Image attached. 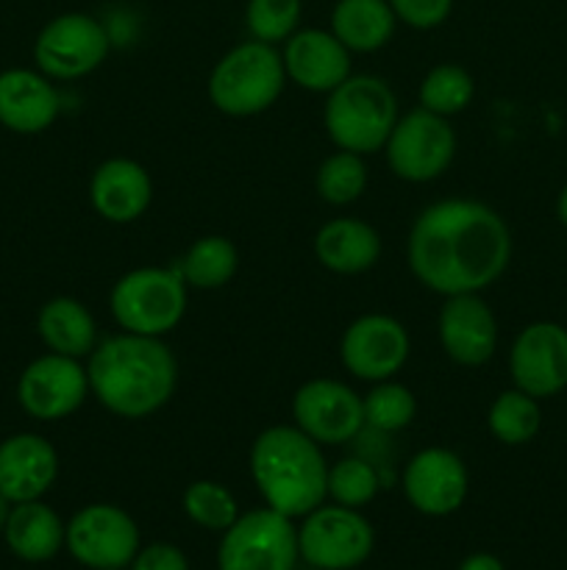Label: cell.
<instances>
[{
    "instance_id": "obj_8",
    "label": "cell",
    "mask_w": 567,
    "mask_h": 570,
    "mask_svg": "<svg viewBox=\"0 0 567 570\" xmlns=\"http://www.w3.org/2000/svg\"><path fill=\"white\" fill-rule=\"evenodd\" d=\"M298 549L300 560L309 568L354 570L370 560L376 529L359 510L326 501L300 518Z\"/></svg>"
},
{
    "instance_id": "obj_13",
    "label": "cell",
    "mask_w": 567,
    "mask_h": 570,
    "mask_svg": "<svg viewBox=\"0 0 567 570\" xmlns=\"http://www.w3.org/2000/svg\"><path fill=\"white\" fill-rule=\"evenodd\" d=\"M292 423L322 449L350 443L365 429L361 395L339 379H309L292 395Z\"/></svg>"
},
{
    "instance_id": "obj_35",
    "label": "cell",
    "mask_w": 567,
    "mask_h": 570,
    "mask_svg": "<svg viewBox=\"0 0 567 570\" xmlns=\"http://www.w3.org/2000/svg\"><path fill=\"white\" fill-rule=\"evenodd\" d=\"M131 570H189V560L178 546L150 543L142 546L128 566Z\"/></svg>"
},
{
    "instance_id": "obj_25",
    "label": "cell",
    "mask_w": 567,
    "mask_h": 570,
    "mask_svg": "<svg viewBox=\"0 0 567 570\" xmlns=\"http://www.w3.org/2000/svg\"><path fill=\"white\" fill-rule=\"evenodd\" d=\"M392 6L387 0H337L331 11V33L350 53H376L395 37Z\"/></svg>"
},
{
    "instance_id": "obj_22",
    "label": "cell",
    "mask_w": 567,
    "mask_h": 570,
    "mask_svg": "<svg viewBox=\"0 0 567 570\" xmlns=\"http://www.w3.org/2000/svg\"><path fill=\"white\" fill-rule=\"evenodd\" d=\"M381 234L361 217H334L315 234V256L337 276H361L381 259Z\"/></svg>"
},
{
    "instance_id": "obj_16",
    "label": "cell",
    "mask_w": 567,
    "mask_h": 570,
    "mask_svg": "<svg viewBox=\"0 0 567 570\" xmlns=\"http://www.w3.org/2000/svg\"><path fill=\"white\" fill-rule=\"evenodd\" d=\"M509 373L517 390L531 399H554L567 387V328L537 321L520 328L509 348Z\"/></svg>"
},
{
    "instance_id": "obj_12",
    "label": "cell",
    "mask_w": 567,
    "mask_h": 570,
    "mask_svg": "<svg viewBox=\"0 0 567 570\" xmlns=\"http://www.w3.org/2000/svg\"><path fill=\"white\" fill-rule=\"evenodd\" d=\"M89 376L83 360L61 354H42L28 362L17 379V401L22 412L42 423L76 415L89 399Z\"/></svg>"
},
{
    "instance_id": "obj_31",
    "label": "cell",
    "mask_w": 567,
    "mask_h": 570,
    "mask_svg": "<svg viewBox=\"0 0 567 570\" xmlns=\"http://www.w3.org/2000/svg\"><path fill=\"white\" fill-rule=\"evenodd\" d=\"M181 507L183 515L206 532L222 534L239 518V504L233 493L215 479H198V482L189 484L183 490Z\"/></svg>"
},
{
    "instance_id": "obj_15",
    "label": "cell",
    "mask_w": 567,
    "mask_h": 570,
    "mask_svg": "<svg viewBox=\"0 0 567 570\" xmlns=\"http://www.w3.org/2000/svg\"><path fill=\"white\" fill-rule=\"evenodd\" d=\"M400 484L411 510L426 518H448L465 507L470 473L456 451L431 445L406 462Z\"/></svg>"
},
{
    "instance_id": "obj_27",
    "label": "cell",
    "mask_w": 567,
    "mask_h": 570,
    "mask_svg": "<svg viewBox=\"0 0 567 570\" xmlns=\"http://www.w3.org/2000/svg\"><path fill=\"white\" fill-rule=\"evenodd\" d=\"M543 426V410L539 401L531 399L523 390L511 387L495 395L487 412V429L498 443L504 445H526L537 438Z\"/></svg>"
},
{
    "instance_id": "obj_34",
    "label": "cell",
    "mask_w": 567,
    "mask_h": 570,
    "mask_svg": "<svg viewBox=\"0 0 567 570\" xmlns=\"http://www.w3.org/2000/svg\"><path fill=\"white\" fill-rule=\"evenodd\" d=\"M387 3L392 6L398 22L417 31L439 28L454 11V0H387Z\"/></svg>"
},
{
    "instance_id": "obj_38",
    "label": "cell",
    "mask_w": 567,
    "mask_h": 570,
    "mask_svg": "<svg viewBox=\"0 0 567 570\" xmlns=\"http://www.w3.org/2000/svg\"><path fill=\"white\" fill-rule=\"evenodd\" d=\"M11 507H14V504H11V501L6 499L3 493H0V532H3V529H6V521H9V512H11Z\"/></svg>"
},
{
    "instance_id": "obj_18",
    "label": "cell",
    "mask_w": 567,
    "mask_h": 570,
    "mask_svg": "<svg viewBox=\"0 0 567 570\" xmlns=\"http://www.w3.org/2000/svg\"><path fill=\"white\" fill-rule=\"evenodd\" d=\"M350 56L331 28H298L281 50L287 81L315 95H328L350 76Z\"/></svg>"
},
{
    "instance_id": "obj_4",
    "label": "cell",
    "mask_w": 567,
    "mask_h": 570,
    "mask_svg": "<svg viewBox=\"0 0 567 570\" xmlns=\"http://www.w3.org/2000/svg\"><path fill=\"white\" fill-rule=\"evenodd\" d=\"M398 117V95L381 76L350 72L326 95L322 126L334 148L370 156L384 150Z\"/></svg>"
},
{
    "instance_id": "obj_5",
    "label": "cell",
    "mask_w": 567,
    "mask_h": 570,
    "mask_svg": "<svg viewBox=\"0 0 567 570\" xmlns=\"http://www.w3.org/2000/svg\"><path fill=\"white\" fill-rule=\"evenodd\" d=\"M287 83L281 50L276 45L248 39L233 45L211 67L206 95L220 115L245 120L272 109Z\"/></svg>"
},
{
    "instance_id": "obj_14",
    "label": "cell",
    "mask_w": 567,
    "mask_h": 570,
    "mask_svg": "<svg viewBox=\"0 0 567 570\" xmlns=\"http://www.w3.org/2000/svg\"><path fill=\"white\" fill-rule=\"evenodd\" d=\"M411 351L409 332L404 323L384 312H367L359 315L339 340V360L350 376L361 382H384L395 379L406 365Z\"/></svg>"
},
{
    "instance_id": "obj_36",
    "label": "cell",
    "mask_w": 567,
    "mask_h": 570,
    "mask_svg": "<svg viewBox=\"0 0 567 570\" xmlns=\"http://www.w3.org/2000/svg\"><path fill=\"white\" fill-rule=\"evenodd\" d=\"M456 570H506V568L504 562H500V557L489 554V551H476V554L465 557Z\"/></svg>"
},
{
    "instance_id": "obj_21",
    "label": "cell",
    "mask_w": 567,
    "mask_h": 570,
    "mask_svg": "<svg viewBox=\"0 0 567 570\" xmlns=\"http://www.w3.org/2000/svg\"><path fill=\"white\" fill-rule=\"evenodd\" d=\"M61 111L56 83L44 72L11 67L0 72V126L31 137L48 131Z\"/></svg>"
},
{
    "instance_id": "obj_19",
    "label": "cell",
    "mask_w": 567,
    "mask_h": 570,
    "mask_svg": "<svg viewBox=\"0 0 567 570\" xmlns=\"http://www.w3.org/2000/svg\"><path fill=\"white\" fill-rule=\"evenodd\" d=\"M89 204L106 223H137L153 204V178L137 159L111 156L89 178Z\"/></svg>"
},
{
    "instance_id": "obj_30",
    "label": "cell",
    "mask_w": 567,
    "mask_h": 570,
    "mask_svg": "<svg viewBox=\"0 0 567 570\" xmlns=\"http://www.w3.org/2000/svg\"><path fill=\"white\" fill-rule=\"evenodd\" d=\"M361 410H365L367 429L381 434L404 432L417 417V395L406 384L384 379L372 384L370 393L361 395Z\"/></svg>"
},
{
    "instance_id": "obj_9",
    "label": "cell",
    "mask_w": 567,
    "mask_h": 570,
    "mask_svg": "<svg viewBox=\"0 0 567 570\" xmlns=\"http://www.w3.org/2000/svg\"><path fill=\"white\" fill-rule=\"evenodd\" d=\"M456 139L454 126L448 117H439L434 111L411 109L409 115H400L384 145L387 165L400 181L428 184L437 181L456 159Z\"/></svg>"
},
{
    "instance_id": "obj_2",
    "label": "cell",
    "mask_w": 567,
    "mask_h": 570,
    "mask_svg": "<svg viewBox=\"0 0 567 570\" xmlns=\"http://www.w3.org/2000/svg\"><path fill=\"white\" fill-rule=\"evenodd\" d=\"M89 393L122 421H145L172 401L178 360L165 337L120 332L94 345L87 356Z\"/></svg>"
},
{
    "instance_id": "obj_1",
    "label": "cell",
    "mask_w": 567,
    "mask_h": 570,
    "mask_svg": "<svg viewBox=\"0 0 567 570\" xmlns=\"http://www.w3.org/2000/svg\"><path fill=\"white\" fill-rule=\"evenodd\" d=\"M511 262L504 217L476 198H445L415 217L406 237L411 276L442 298L484 293Z\"/></svg>"
},
{
    "instance_id": "obj_24",
    "label": "cell",
    "mask_w": 567,
    "mask_h": 570,
    "mask_svg": "<svg viewBox=\"0 0 567 570\" xmlns=\"http://www.w3.org/2000/svg\"><path fill=\"white\" fill-rule=\"evenodd\" d=\"M37 334L50 354L87 360L94 351L98 340V323L87 304L70 295H56L39 306Z\"/></svg>"
},
{
    "instance_id": "obj_3",
    "label": "cell",
    "mask_w": 567,
    "mask_h": 570,
    "mask_svg": "<svg viewBox=\"0 0 567 570\" xmlns=\"http://www.w3.org/2000/svg\"><path fill=\"white\" fill-rule=\"evenodd\" d=\"M248 468L265 507L292 521L328 501V462L322 445L295 423L261 429L250 445Z\"/></svg>"
},
{
    "instance_id": "obj_17",
    "label": "cell",
    "mask_w": 567,
    "mask_h": 570,
    "mask_svg": "<svg viewBox=\"0 0 567 570\" xmlns=\"http://www.w3.org/2000/svg\"><path fill=\"white\" fill-rule=\"evenodd\" d=\"M437 337L450 362L459 367H481L498 351V321L481 293L450 295L439 306Z\"/></svg>"
},
{
    "instance_id": "obj_23",
    "label": "cell",
    "mask_w": 567,
    "mask_h": 570,
    "mask_svg": "<svg viewBox=\"0 0 567 570\" xmlns=\"http://www.w3.org/2000/svg\"><path fill=\"white\" fill-rule=\"evenodd\" d=\"M67 523L61 521L53 507L44 504L42 499L22 501L14 504L6 521L3 538L11 554L22 562H50L61 549H64Z\"/></svg>"
},
{
    "instance_id": "obj_37",
    "label": "cell",
    "mask_w": 567,
    "mask_h": 570,
    "mask_svg": "<svg viewBox=\"0 0 567 570\" xmlns=\"http://www.w3.org/2000/svg\"><path fill=\"white\" fill-rule=\"evenodd\" d=\"M556 217H559L561 226L567 228V184H565V187H561L559 198H556Z\"/></svg>"
},
{
    "instance_id": "obj_10",
    "label": "cell",
    "mask_w": 567,
    "mask_h": 570,
    "mask_svg": "<svg viewBox=\"0 0 567 570\" xmlns=\"http://www.w3.org/2000/svg\"><path fill=\"white\" fill-rule=\"evenodd\" d=\"M109 50L111 39L103 22L83 11H67L37 33L33 61L50 81H78L92 76L109 59Z\"/></svg>"
},
{
    "instance_id": "obj_32",
    "label": "cell",
    "mask_w": 567,
    "mask_h": 570,
    "mask_svg": "<svg viewBox=\"0 0 567 570\" xmlns=\"http://www.w3.org/2000/svg\"><path fill=\"white\" fill-rule=\"evenodd\" d=\"M378 490H381L378 468L361 456H342L334 465H328V499L334 504L361 510L370 501H376Z\"/></svg>"
},
{
    "instance_id": "obj_33",
    "label": "cell",
    "mask_w": 567,
    "mask_h": 570,
    "mask_svg": "<svg viewBox=\"0 0 567 570\" xmlns=\"http://www.w3.org/2000/svg\"><path fill=\"white\" fill-rule=\"evenodd\" d=\"M304 0H248L245 26L250 39L267 45H284L300 28Z\"/></svg>"
},
{
    "instance_id": "obj_26",
    "label": "cell",
    "mask_w": 567,
    "mask_h": 570,
    "mask_svg": "<svg viewBox=\"0 0 567 570\" xmlns=\"http://www.w3.org/2000/svg\"><path fill=\"white\" fill-rule=\"evenodd\" d=\"M176 271L187 282L189 289H200V293H211L226 284L239 271V250L222 234H206V237L195 239L183 256L178 259Z\"/></svg>"
},
{
    "instance_id": "obj_7",
    "label": "cell",
    "mask_w": 567,
    "mask_h": 570,
    "mask_svg": "<svg viewBox=\"0 0 567 570\" xmlns=\"http://www.w3.org/2000/svg\"><path fill=\"white\" fill-rule=\"evenodd\" d=\"M298 562V527L270 507L239 512L217 549V570H295Z\"/></svg>"
},
{
    "instance_id": "obj_28",
    "label": "cell",
    "mask_w": 567,
    "mask_h": 570,
    "mask_svg": "<svg viewBox=\"0 0 567 570\" xmlns=\"http://www.w3.org/2000/svg\"><path fill=\"white\" fill-rule=\"evenodd\" d=\"M367 181V165L365 156L350 154V150H334L320 161L315 173V189L320 195L322 204L328 206H350L365 195Z\"/></svg>"
},
{
    "instance_id": "obj_20",
    "label": "cell",
    "mask_w": 567,
    "mask_h": 570,
    "mask_svg": "<svg viewBox=\"0 0 567 570\" xmlns=\"http://www.w3.org/2000/svg\"><path fill=\"white\" fill-rule=\"evenodd\" d=\"M59 479V451L42 434L20 432L0 443V493L11 504L37 501Z\"/></svg>"
},
{
    "instance_id": "obj_29",
    "label": "cell",
    "mask_w": 567,
    "mask_h": 570,
    "mask_svg": "<svg viewBox=\"0 0 567 570\" xmlns=\"http://www.w3.org/2000/svg\"><path fill=\"white\" fill-rule=\"evenodd\" d=\"M476 98V81L470 72L454 61L431 67L420 81V106L439 117H456Z\"/></svg>"
},
{
    "instance_id": "obj_6",
    "label": "cell",
    "mask_w": 567,
    "mask_h": 570,
    "mask_svg": "<svg viewBox=\"0 0 567 570\" xmlns=\"http://www.w3.org/2000/svg\"><path fill=\"white\" fill-rule=\"evenodd\" d=\"M189 287L176 267H133L109 293V309L120 332L167 337L187 315Z\"/></svg>"
},
{
    "instance_id": "obj_11",
    "label": "cell",
    "mask_w": 567,
    "mask_h": 570,
    "mask_svg": "<svg viewBox=\"0 0 567 570\" xmlns=\"http://www.w3.org/2000/svg\"><path fill=\"white\" fill-rule=\"evenodd\" d=\"M64 549L89 570H126L142 549V534L122 507L87 504L67 521Z\"/></svg>"
}]
</instances>
